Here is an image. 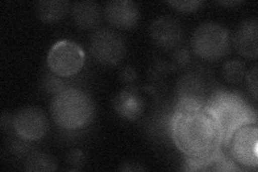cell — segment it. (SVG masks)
<instances>
[{
	"mask_svg": "<svg viewBox=\"0 0 258 172\" xmlns=\"http://www.w3.org/2000/svg\"><path fill=\"white\" fill-rule=\"evenodd\" d=\"M171 135L177 149L197 166L215 157L223 143L221 127L206 103L179 102Z\"/></svg>",
	"mask_w": 258,
	"mask_h": 172,
	"instance_id": "1",
	"label": "cell"
},
{
	"mask_svg": "<svg viewBox=\"0 0 258 172\" xmlns=\"http://www.w3.org/2000/svg\"><path fill=\"white\" fill-rule=\"evenodd\" d=\"M50 109L54 122L63 129L82 128L90 124L95 114L91 97L77 88H66L55 94Z\"/></svg>",
	"mask_w": 258,
	"mask_h": 172,
	"instance_id": "2",
	"label": "cell"
},
{
	"mask_svg": "<svg viewBox=\"0 0 258 172\" xmlns=\"http://www.w3.org/2000/svg\"><path fill=\"white\" fill-rule=\"evenodd\" d=\"M206 104L213 112L217 123H219L224 143L239 125L248 121L256 120L241 98L230 93H219L213 95Z\"/></svg>",
	"mask_w": 258,
	"mask_h": 172,
	"instance_id": "3",
	"label": "cell"
},
{
	"mask_svg": "<svg viewBox=\"0 0 258 172\" xmlns=\"http://www.w3.org/2000/svg\"><path fill=\"white\" fill-rule=\"evenodd\" d=\"M191 50L199 59L214 62L222 59L230 48L228 30L214 22L204 23L191 37Z\"/></svg>",
	"mask_w": 258,
	"mask_h": 172,
	"instance_id": "4",
	"label": "cell"
},
{
	"mask_svg": "<svg viewBox=\"0 0 258 172\" xmlns=\"http://www.w3.org/2000/svg\"><path fill=\"white\" fill-rule=\"evenodd\" d=\"M227 146L232 161L246 169L258 166V125L248 121L239 125L224 143Z\"/></svg>",
	"mask_w": 258,
	"mask_h": 172,
	"instance_id": "5",
	"label": "cell"
},
{
	"mask_svg": "<svg viewBox=\"0 0 258 172\" xmlns=\"http://www.w3.org/2000/svg\"><path fill=\"white\" fill-rule=\"evenodd\" d=\"M85 53L78 43L70 40L56 42L47 54V66L60 78L74 77L82 70Z\"/></svg>",
	"mask_w": 258,
	"mask_h": 172,
	"instance_id": "6",
	"label": "cell"
},
{
	"mask_svg": "<svg viewBox=\"0 0 258 172\" xmlns=\"http://www.w3.org/2000/svg\"><path fill=\"white\" fill-rule=\"evenodd\" d=\"M90 52L98 63L113 66L124 59L126 54L125 41L114 30L99 28L91 36Z\"/></svg>",
	"mask_w": 258,
	"mask_h": 172,
	"instance_id": "7",
	"label": "cell"
},
{
	"mask_svg": "<svg viewBox=\"0 0 258 172\" xmlns=\"http://www.w3.org/2000/svg\"><path fill=\"white\" fill-rule=\"evenodd\" d=\"M15 133L27 141H38L48 130V120L43 110L27 106L15 113L13 118Z\"/></svg>",
	"mask_w": 258,
	"mask_h": 172,
	"instance_id": "8",
	"label": "cell"
},
{
	"mask_svg": "<svg viewBox=\"0 0 258 172\" xmlns=\"http://www.w3.org/2000/svg\"><path fill=\"white\" fill-rule=\"evenodd\" d=\"M151 37L155 44L165 50H173L183 40L181 24L170 16H164L155 20L150 27Z\"/></svg>",
	"mask_w": 258,
	"mask_h": 172,
	"instance_id": "9",
	"label": "cell"
},
{
	"mask_svg": "<svg viewBox=\"0 0 258 172\" xmlns=\"http://www.w3.org/2000/svg\"><path fill=\"white\" fill-rule=\"evenodd\" d=\"M107 21L118 29H131L140 19L139 8L132 0H112L104 7Z\"/></svg>",
	"mask_w": 258,
	"mask_h": 172,
	"instance_id": "10",
	"label": "cell"
},
{
	"mask_svg": "<svg viewBox=\"0 0 258 172\" xmlns=\"http://www.w3.org/2000/svg\"><path fill=\"white\" fill-rule=\"evenodd\" d=\"M258 23L246 20L238 26L232 38L233 46L245 59L256 60L258 55Z\"/></svg>",
	"mask_w": 258,
	"mask_h": 172,
	"instance_id": "11",
	"label": "cell"
},
{
	"mask_svg": "<svg viewBox=\"0 0 258 172\" xmlns=\"http://www.w3.org/2000/svg\"><path fill=\"white\" fill-rule=\"evenodd\" d=\"M113 106L119 117L128 121H135L143 113L144 101L134 89H124L114 98Z\"/></svg>",
	"mask_w": 258,
	"mask_h": 172,
	"instance_id": "12",
	"label": "cell"
},
{
	"mask_svg": "<svg viewBox=\"0 0 258 172\" xmlns=\"http://www.w3.org/2000/svg\"><path fill=\"white\" fill-rule=\"evenodd\" d=\"M72 19L83 29H92L99 25L102 19L100 6L95 2H80L72 7Z\"/></svg>",
	"mask_w": 258,
	"mask_h": 172,
	"instance_id": "13",
	"label": "cell"
},
{
	"mask_svg": "<svg viewBox=\"0 0 258 172\" xmlns=\"http://www.w3.org/2000/svg\"><path fill=\"white\" fill-rule=\"evenodd\" d=\"M69 9L68 2L64 0H43L37 5L38 15L41 21L46 23L61 20Z\"/></svg>",
	"mask_w": 258,
	"mask_h": 172,
	"instance_id": "14",
	"label": "cell"
},
{
	"mask_svg": "<svg viewBox=\"0 0 258 172\" xmlns=\"http://www.w3.org/2000/svg\"><path fill=\"white\" fill-rule=\"evenodd\" d=\"M27 171H55L57 162L51 155L45 153H35L30 155L25 163Z\"/></svg>",
	"mask_w": 258,
	"mask_h": 172,
	"instance_id": "15",
	"label": "cell"
},
{
	"mask_svg": "<svg viewBox=\"0 0 258 172\" xmlns=\"http://www.w3.org/2000/svg\"><path fill=\"white\" fill-rule=\"evenodd\" d=\"M245 65L238 60L229 61L224 65L223 76L229 83L236 84L241 82L245 77Z\"/></svg>",
	"mask_w": 258,
	"mask_h": 172,
	"instance_id": "16",
	"label": "cell"
},
{
	"mask_svg": "<svg viewBox=\"0 0 258 172\" xmlns=\"http://www.w3.org/2000/svg\"><path fill=\"white\" fill-rule=\"evenodd\" d=\"M167 5L181 12H194L203 6V2L200 0H177V2H167Z\"/></svg>",
	"mask_w": 258,
	"mask_h": 172,
	"instance_id": "17",
	"label": "cell"
},
{
	"mask_svg": "<svg viewBox=\"0 0 258 172\" xmlns=\"http://www.w3.org/2000/svg\"><path fill=\"white\" fill-rule=\"evenodd\" d=\"M66 162L68 167L70 166V170H79L84 165L85 162V156L82 151L80 150H74L71 151L66 158Z\"/></svg>",
	"mask_w": 258,
	"mask_h": 172,
	"instance_id": "18",
	"label": "cell"
},
{
	"mask_svg": "<svg viewBox=\"0 0 258 172\" xmlns=\"http://www.w3.org/2000/svg\"><path fill=\"white\" fill-rule=\"evenodd\" d=\"M244 78L249 92L253 95L254 99H257V66H254L251 70L246 72Z\"/></svg>",
	"mask_w": 258,
	"mask_h": 172,
	"instance_id": "19",
	"label": "cell"
},
{
	"mask_svg": "<svg viewBox=\"0 0 258 172\" xmlns=\"http://www.w3.org/2000/svg\"><path fill=\"white\" fill-rule=\"evenodd\" d=\"M120 79H122L125 83H132L133 81L137 79V73L134 68H131V67L124 68L122 73H120Z\"/></svg>",
	"mask_w": 258,
	"mask_h": 172,
	"instance_id": "20",
	"label": "cell"
},
{
	"mask_svg": "<svg viewBox=\"0 0 258 172\" xmlns=\"http://www.w3.org/2000/svg\"><path fill=\"white\" fill-rule=\"evenodd\" d=\"M220 4L223 6H237V5L241 4V2H222Z\"/></svg>",
	"mask_w": 258,
	"mask_h": 172,
	"instance_id": "21",
	"label": "cell"
}]
</instances>
